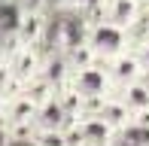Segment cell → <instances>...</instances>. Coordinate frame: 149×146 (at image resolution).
I'll return each mask as SVG.
<instances>
[{
    "label": "cell",
    "instance_id": "cell-9",
    "mask_svg": "<svg viewBox=\"0 0 149 146\" xmlns=\"http://www.w3.org/2000/svg\"><path fill=\"white\" fill-rule=\"evenodd\" d=\"M67 125H73V119L64 113V107H61V101L55 95L52 101H46L43 107H40L37 122H33V134H40V131H64Z\"/></svg>",
    "mask_w": 149,
    "mask_h": 146
},
{
    "label": "cell",
    "instance_id": "cell-4",
    "mask_svg": "<svg viewBox=\"0 0 149 146\" xmlns=\"http://www.w3.org/2000/svg\"><path fill=\"white\" fill-rule=\"evenodd\" d=\"M40 104L33 101L28 91H22L18 97L6 101V113H3V128L9 134H33V122H37Z\"/></svg>",
    "mask_w": 149,
    "mask_h": 146
},
{
    "label": "cell",
    "instance_id": "cell-13",
    "mask_svg": "<svg viewBox=\"0 0 149 146\" xmlns=\"http://www.w3.org/2000/svg\"><path fill=\"white\" fill-rule=\"evenodd\" d=\"M24 91H28V95L33 97V101H37L40 107H43L46 101H52V97H55V91H58V88H55V85H52L46 76H43V73H40V76H33L31 82L24 85Z\"/></svg>",
    "mask_w": 149,
    "mask_h": 146
},
{
    "label": "cell",
    "instance_id": "cell-3",
    "mask_svg": "<svg viewBox=\"0 0 149 146\" xmlns=\"http://www.w3.org/2000/svg\"><path fill=\"white\" fill-rule=\"evenodd\" d=\"M143 9H146V0H104V6H100V22H107V24H113V28L131 34V31L143 22Z\"/></svg>",
    "mask_w": 149,
    "mask_h": 146
},
{
    "label": "cell",
    "instance_id": "cell-6",
    "mask_svg": "<svg viewBox=\"0 0 149 146\" xmlns=\"http://www.w3.org/2000/svg\"><path fill=\"white\" fill-rule=\"evenodd\" d=\"M73 128H76L82 146H116V137H119V131L113 128V125H107L97 113L79 116L76 122H73Z\"/></svg>",
    "mask_w": 149,
    "mask_h": 146
},
{
    "label": "cell",
    "instance_id": "cell-11",
    "mask_svg": "<svg viewBox=\"0 0 149 146\" xmlns=\"http://www.w3.org/2000/svg\"><path fill=\"white\" fill-rule=\"evenodd\" d=\"M46 37V18L43 12L37 9H24L22 18H18V40L15 43H24V46H40Z\"/></svg>",
    "mask_w": 149,
    "mask_h": 146
},
{
    "label": "cell",
    "instance_id": "cell-16",
    "mask_svg": "<svg viewBox=\"0 0 149 146\" xmlns=\"http://www.w3.org/2000/svg\"><path fill=\"white\" fill-rule=\"evenodd\" d=\"M140 24H143L146 34H149V3H146V9H143V22H140Z\"/></svg>",
    "mask_w": 149,
    "mask_h": 146
},
{
    "label": "cell",
    "instance_id": "cell-1",
    "mask_svg": "<svg viewBox=\"0 0 149 146\" xmlns=\"http://www.w3.org/2000/svg\"><path fill=\"white\" fill-rule=\"evenodd\" d=\"M70 85H73V91L85 101V113H94L104 97L116 95V85H113L110 70H107L104 61L91 64V67H85V70L70 73Z\"/></svg>",
    "mask_w": 149,
    "mask_h": 146
},
{
    "label": "cell",
    "instance_id": "cell-17",
    "mask_svg": "<svg viewBox=\"0 0 149 146\" xmlns=\"http://www.w3.org/2000/svg\"><path fill=\"white\" fill-rule=\"evenodd\" d=\"M3 113H6V97H3V91H0V125H3Z\"/></svg>",
    "mask_w": 149,
    "mask_h": 146
},
{
    "label": "cell",
    "instance_id": "cell-5",
    "mask_svg": "<svg viewBox=\"0 0 149 146\" xmlns=\"http://www.w3.org/2000/svg\"><path fill=\"white\" fill-rule=\"evenodd\" d=\"M43 49L40 46H24V43H15V49L6 55V67H9V73L18 79V82L28 85L33 76H40L43 73Z\"/></svg>",
    "mask_w": 149,
    "mask_h": 146
},
{
    "label": "cell",
    "instance_id": "cell-15",
    "mask_svg": "<svg viewBox=\"0 0 149 146\" xmlns=\"http://www.w3.org/2000/svg\"><path fill=\"white\" fill-rule=\"evenodd\" d=\"M134 49H137L140 61H143V67H146V76H149V34H143L140 40H134Z\"/></svg>",
    "mask_w": 149,
    "mask_h": 146
},
{
    "label": "cell",
    "instance_id": "cell-10",
    "mask_svg": "<svg viewBox=\"0 0 149 146\" xmlns=\"http://www.w3.org/2000/svg\"><path fill=\"white\" fill-rule=\"evenodd\" d=\"M94 113H97V116L104 119L107 125H113V128H116L119 134H125V131L134 125V116L128 113V107L122 104V97H119V95H110V97H104V101L97 104V110H94Z\"/></svg>",
    "mask_w": 149,
    "mask_h": 146
},
{
    "label": "cell",
    "instance_id": "cell-7",
    "mask_svg": "<svg viewBox=\"0 0 149 146\" xmlns=\"http://www.w3.org/2000/svg\"><path fill=\"white\" fill-rule=\"evenodd\" d=\"M107 70H110V79H113V85H116V91L146 76V67H143V61H140L137 49H128L125 55L113 58V61L107 64Z\"/></svg>",
    "mask_w": 149,
    "mask_h": 146
},
{
    "label": "cell",
    "instance_id": "cell-2",
    "mask_svg": "<svg viewBox=\"0 0 149 146\" xmlns=\"http://www.w3.org/2000/svg\"><path fill=\"white\" fill-rule=\"evenodd\" d=\"M85 40L91 43L97 61H104V64H110L113 58H119V55H125L128 49H134V40H131L128 31H119V28H113V24L100 22V18L88 28Z\"/></svg>",
    "mask_w": 149,
    "mask_h": 146
},
{
    "label": "cell",
    "instance_id": "cell-8",
    "mask_svg": "<svg viewBox=\"0 0 149 146\" xmlns=\"http://www.w3.org/2000/svg\"><path fill=\"white\" fill-rule=\"evenodd\" d=\"M116 95L122 97V104L128 107V113L134 116V125H140V122L149 119V76L125 85V88H119Z\"/></svg>",
    "mask_w": 149,
    "mask_h": 146
},
{
    "label": "cell",
    "instance_id": "cell-18",
    "mask_svg": "<svg viewBox=\"0 0 149 146\" xmlns=\"http://www.w3.org/2000/svg\"><path fill=\"white\" fill-rule=\"evenodd\" d=\"M146 3H149V0H146Z\"/></svg>",
    "mask_w": 149,
    "mask_h": 146
},
{
    "label": "cell",
    "instance_id": "cell-12",
    "mask_svg": "<svg viewBox=\"0 0 149 146\" xmlns=\"http://www.w3.org/2000/svg\"><path fill=\"white\" fill-rule=\"evenodd\" d=\"M64 61H67V70L76 73V70H85V67H91V64H97V55H94L91 43L82 37L79 43H70V49L64 52Z\"/></svg>",
    "mask_w": 149,
    "mask_h": 146
},
{
    "label": "cell",
    "instance_id": "cell-14",
    "mask_svg": "<svg viewBox=\"0 0 149 146\" xmlns=\"http://www.w3.org/2000/svg\"><path fill=\"white\" fill-rule=\"evenodd\" d=\"M33 146H67V128L64 131H40V134H33Z\"/></svg>",
    "mask_w": 149,
    "mask_h": 146
}]
</instances>
